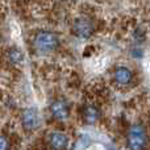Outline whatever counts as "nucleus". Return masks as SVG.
<instances>
[{
	"mask_svg": "<svg viewBox=\"0 0 150 150\" xmlns=\"http://www.w3.org/2000/svg\"><path fill=\"white\" fill-rule=\"evenodd\" d=\"M83 119L87 124H93L99 119V109L93 105H86L83 109Z\"/></svg>",
	"mask_w": 150,
	"mask_h": 150,
	"instance_id": "6e6552de",
	"label": "nucleus"
},
{
	"mask_svg": "<svg viewBox=\"0 0 150 150\" xmlns=\"http://www.w3.org/2000/svg\"><path fill=\"white\" fill-rule=\"evenodd\" d=\"M50 109H52L53 116L58 120L66 119L69 115V107H67V103H66L65 100H55L54 103L52 104Z\"/></svg>",
	"mask_w": 150,
	"mask_h": 150,
	"instance_id": "39448f33",
	"label": "nucleus"
},
{
	"mask_svg": "<svg viewBox=\"0 0 150 150\" xmlns=\"http://www.w3.org/2000/svg\"><path fill=\"white\" fill-rule=\"evenodd\" d=\"M9 149V141L7 137L0 136V150H8Z\"/></svg>",
	"mask_w": 150,
	"mask_h": 150,
	"instance_id": "9d476101",
	"label": "nucleus"
},
{
	"mask_svg": "<svg viewBox=\"0 0 150 150\" xmlns=\"http://www.w3.org/2000/svg\"><path fill=\"white\" fill-rule=\"evenodd\" d=\"M36 47L42 53L53 52L58 46V38L52 32H40L34 40Z\"/></svg>",
	"mask_w": 150,
	"mask_h": 150,
	"instance_id": "f03ea898",
	"label": "nucleus"
},
{
	"mask_svg": "<svg viewBox=\"0 0 150 150\" xmlns=\"http://www.w3.org/2000/svg\"><path fill=\"white\" fill-rule=\"evenodd\" d=\"M74 33L78 37H82V38H88L92 33V24L90 20L87 18H78L74 23Z\"/></svg>",
	"mask_w": 150,
	"mask_h": 150,
	"instance_id": "7ed1b4c3",
	"label": "nucleus"
},
{
	"mask_svg": "<svg viewBox=\"0 0 150 150\" xmlns=\"http://www.w3.org/2000/svg\"><path fill=\"white\" fill-rule=\"evenodd\" d=\"M146 132L141 125H133L128 132L127 144L129 150H144L146 145Z\"/></svg>",
	"mask_w": 150,
	"mask_h": 150,
	"instance_id": "f257e3e1",
	"label": "nucleus"
},
{
	"mask_svg": "<svg viewBox=\"0 0 150 150\" xmlns=\"http://www.w3.org/2000/svg\"><path fill=\"white\" fill-rule=\"evenodd\" d=\"M115 80L120 84H128L132 80V73L127 67H119L115 71Z\"/></svg>",
	"mask_w": 150,
	"mask_h": 150,
	"instance_id": "0eeeda50",
	"label": "nucleus"
},
{
	"mask_svg": "<svg viewBox=\"0 0 150 150\" xmlns=\"http://www.w3.org/2000/svg\"><path fill=\"white\" fill-rule=\"evenodd\" d=\"M23 58H24L23 53L17 49H12V50H9V53H8V59H9L12 63H20L21 61H23Z\"/></svg>",
	"mask_w": 150,
	"mask_h": 150,
	"instance_id": "1a4fd4ad",
	"label": "nucleus"
},
{
	"mask_svg": "<svg viewBox=\"0 0 150 150\" xmlns=\"http://www.w3.org/2000/svg\"><path fill=\"white\" fill-rule=\"evenodd\" d=\"M50 146H52L53 149L55 150H63L66 148V145H67V138H66V136L63 134V133H53L52 136H50Z\"/></svg>",
	"mask_w": 150,
	"mask_h": 150,
	"instance_id": "423d86ee",
	"label": "nucleus"
},
{
	"mask_svg": "<svg viewBox=\"0 0 150 150\" xmlns=\"http://www.w3.org/2000/svg\"><path fill=\"white\" fill-rule=\"evenodd\" d=\"M23 125L26 130H33L38 127V115H37V111L33 108L25 109L23 112Z\"/></svg>",
	"mask_w": 150,
	"mask_h": 150,
	"instance_id": "20e7f679",
	"label": "nucleus"
}]
</instances>
